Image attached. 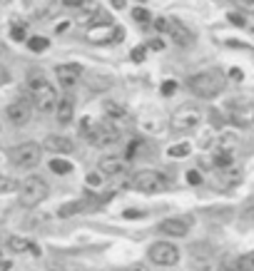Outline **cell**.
I'll use <instances>...</instances> for the list:
<instances>
[{
  "mask_svg": "<svg viewBox=\"0 0 254 271\" xmlns=\"http://www.w3.org/2000/svg\"><path fill=\"white\" fill-rule=\"evenodd\" d=\"M28 95H30L33 107H38L40 112H55V107H58L55 87L48 82V78L40 70H33L28 75Z\"/></svg>",
  "mask_w": 254,
  "mask_h": 271,
  "instance_id": "1",
  "label": "cell"
},
{
  "mask_svg": "<svg viewBox=\"0 0 254 271\" xmlns=\"http://www.w3.org/2000/svg\"><path fill=\"white\" fill-rule=\"evenodd\" d=\"M187 87H190L197 97H202V100H212V97H217L227 87V78H224V72H219V70H204V72L190 75Z\"/></svg>",
  "mask_w": 254,
  "mask_h": 271,
  "instance_id": "2",
  "label": "cell"
},
{
  "mask_svg": "<svg viewBox=\"0 0 254 271\" xmlns=\"http://www.w3.org/2000/svg\"><path fill=\"white\" fill-rule=\"evenodd\" d=\"M48 194H50L48 182H45L42 177L33 175V177H28V179L20 184L18 199H20V204H22V207H38V204H42V202L48 199Z\"/></svg>",
  "mask_w": 254,
  "mask_h": 271,
  "instance_id": "3",
  "label": "cell"
},
{
  "mask_svg": "<svg viewBox=\"0 0 254 271\" xmlns=\"http://www.w3.org/2000/svg\"><path fill=\"white\" fill-rule=\"evenodd\" d=\"M170 184L167 179L159 175V172H152V169H140L135 175L127 179V189H135V192H145V194H152V192H165Z\"/></svg>",
  "mask_w": 254,
  "mask_h": 271,
  "instance_id": "4",
  "label": "cell"
},
{
  "mask_svg": "<svg viewBox=\"0 0 254 271\" xmlns=\"http://www.w3.org/2000/svg\"><path fill=\"white\" fill-rule=\"evenodd\" d=\"M40 157H42V144H38V142H20L10 150V162L20 169L35 167L40 162Z\"/></svg>",
  "mask_w": 254,
  "mask_h": 271,
  "instance_id": "5",
  "label": "cell"
},
{
  "mask_svg": "<svg viewBox=\"0 0 254 271\" xmlns=\"http://www.w3.org/2000/svg\"><path fill=\"white\" fill-rule=\"evenodd\" d=\"M199 122H202V110L195 105H182L172 115V130L175 132H192L199 127Z\"/></svg>",
  "mask_w": 254,
  "mask_h": 271,
  "instance_id": "6",
  "label": "cell"
},
{
  "mask_svg": "<svg viewBox=\"0 0 254 271\" xmlns=\"http://www.w3.org/2000/svg\"><path fill=\"white\" fill-rule=\"evenodd\" d=\"M147 256H150V261H155L159 266H175L179 261V249L175 244H170V241H155L150 247Z\"/></svg>",
  "mask_w": 254,
  "mask_h": 271,
  "instance_id": "7",
  "label": "cell"
},
{
  "mask_svg": "<svg viewBox=\"0 0 254 271\" xmlns=\"http://www.w3.org/2000/svg\"><path fill=\"white\" fill-rule=\"evenodd\" d=\"M120 137H122V132L105 119V122H98V125H95L93 135L87 137V139H90L95 147H112V144H118L120 142Z\"/></svg>",
  "mask_w": 254,
  "mask_h": 271,
  "instance_id": "8",
  "label": "cell"
},
{
  "mask_svg": "<svg viewBox=\"0 0 254 271\" xmlns=\"http://www.w3.org/2000/svg\"><path fill=\"white\" fill-rule=\"evenodd\" d=\"M125 38V33L120 30V25L112 22H105V25H93L87 30V40L90 42H98V45H107V42H118Z\"/></svg>",
  "mask_w": 254,
  "mask_h": 271,
  "instance_id": "9",
  "label": "cell"
},
{
  "mask_svg": "<svg viewBox=\"0 0 254 271\" xmlns=\"http://www.w3.org/2000/svg\"><path fill=\"white\" fill-rule=\"evenodd\" d=\"M5 117H8V122L15 125V127L28 125L30 117H33V102H30V100H15V102H10V105L5 107Z\"/></svg>",
  "mask_w": 254,
  "mask_h": 271,
  "instance_id": "10",
  "label": "cell"
},
{
  "mask_svg": "<svg viewBox=\"0 0 254 271\" xmlns=\"http://www.w3.org/2000/svg\"><path fill=\"white\" fill-rule=\"evenodd\" d=\"M105 115H107V122L112 125V127H118L120 132H125L127 127H132V117L130 112L118 105V102H105Z\"/></svg>",
  "mask_w": 254,
  "mask_h": 271,
  "instance_id": "11",
  "label": "cell"
},
{
  "mask_svg": "<svg viewBox=\"0 0 254 271\" xmlns=\"http://www.w3.org/2000/svg\"><path fill=\"white\" fill-rule=\"evenodd\" d=\"M55 75H58L60 87H65V90H73V87L78 85L80 75H82V67H80V65H75V62L58 65V67H55Z\"/></svg>",
  "mask_w": 254,
  "mask_h": 271,
  "instance_id": "12",
  "label": "cell"
},
{
  "mask_svg": "<svg viewBox=\"0 0 254 271\" xmlns=\"http://www.w3.org/2000/svg\"><path fill=\"white\" fill-rule=\"evenodd\" d=\"M192 227V219L190 216H170L165 221H159V232L167 234V236H184Z\"/></svg>",
  "mask_w": 254,
  "mask_h": 271,
  "instance_id": "13",
  "label": "cell"
},
{
  "mask_svg": "<svg viewBox=\"0 0 254 271\" xmlns=\"http://www.w3.org/2000/svg\"><path fill=\"white\" fill-rule=\"evenodd\" d=\"M42 150L48 152H55V155H70L75 150V142L65 135H48L42 142Z\"/></svg>",
  "mask_w": 254,
  "mask_h": 271,
  "instance_id": "14",
  "label": "cell"
},
{
  "mask_svg": "<svg viewBox=\"0 0 254 271\" xmlns=\"http://www.w3.org/2000/svg\"><path fill=\"white\" fill-rule=\"evenodd\" d=\"M75 117V97L65 95L62 100H58V107H55V119L58 125H70Z\"/></svg>",
  "mask_w": 254,
  "mask_h": 271,
  "instance_id": "15",
  "label": "cell"
},
{
  "mask_svg": "<svg viewBox=\"0 0 254 271\" xmlns=\"http://www.w3.org/2000/svg\"><path fill=\"white\" fill-rule=\"evenodd\" d=\"M98 167L105 177H120V175L127 172V162H122V159H118V157H102Z\"/></svg>",
  "mask_w": 254,
  "mask_h": 271,
  "instance_id": "16",
  "label": "cell"
},
{
  "mask_svg": "<svg viewBox=\"0 0 254 271\" xmlns=\"http://www.w3.org/2000/svg\"><path fill=\"white\" fill-rule=\"evenodd\" d=\"M8 249L15 254H33V256H40V247L35 241H28L22 236H8Z\"/></svg>",
  "mask_w": 254,
  "mask_h": 271,
  "instance_id": "17",
  "label": "cell"
},
{
  "mask_svg": "<svg viewBox=\"0 0 254 271\" xmlns=\"http://www.w3.org/2000/svg\"><path fill=\"white\" fill-rule=\"evenodd\" d=\"M239 179H242V172H239L237 167H229V169H217V172H215V184H219L222 189L235 187Z\"/></svg>",
  "mask_w": 254,
  "mask_h": 271,
  "instance_id": "18",
  "label": "cell"
},
{
  "mask_svg": "<svg viewBox=\"0 0 254 271\" xmlns=\"http://www.w3.org/2000/svg\"><path fill=\"white\" fill-rule=\"evenodd\" d=\"M170 33H172V40H175L177 45H182V47H190L195 42V35L182 22H177V20H170Z\"/></svg>",
  "mask_w": 254,
  "mask_h": 271,
  "instance_id": "19",
  "label": "cell"
},
{
  "mask_svg": "<svg viewBox=\"0 0 254 271\" xmlns=\"http://www.w3.org/2000/svg\"><path fill=\"white\" fill-rule=\"evenodd\" d=\"M50 169H53L55 175H70V172H73V164H70L67 159H53V162H50Z\"/></svg>",
  "mask_w": 254,
  "mask_h": 271,
  "instance_id": "20",
  "label": "cell"
},
{
  "mask_svg": "<svg viewBox=\"0 0 254 271\" xmlns=\"http://www.w3.org/2000/svg\"><path fill=\"white\" fill-rule=\"evenodd\" d=\"M62 5L65 8H80V10H98V5L95 3H90V0H62Z\"/></svg>",
  "mask_w": 254,
  "mask_h": 271,
  "instance_id": "21",
  "label": "cell"
},
{
  "mask_svg": "<svg viewBox=\"0 0 254 271\" xmlns=\"http://www.w3.org/2000/svg\"><path fill=\"white\" fill-rule=\"evenodd\" d=\"M20 184L13 179V177H0V194H10V192H18Z\"/></svg>",
  "mask_w": 254,
  "mask_h": 271,
  "instance_id": "22",
  "label": "cell"
},
{
  "mask_svg": "<svg viewBox=\"0 0 254 271\" xmlns=\"http://www.w3.org/2000/svg\"><path fill=\"white\" fill-rule=\"evenodd\" d=\"M95 125H98L95 117H82V119H80V135L90 137L93 135V130H95Z\"/></svg>",
  "mask_w": 254,
  "mask_h": 271,
  "instance_id": "23",
  "label": "cell"
},
{
  "mask_svg": "<svg viewBox=\"0 0 254 271\" xmlns=\"http://www.w3.org/2000/svg\"><path fill=\"white\" fill-rule=\"evenodd\" d=\"M85 204H87V202H70V204H65L58 214H60V216H70V214H75V212H82V209H85Z\"/></svg>",
  "mask_w": 254,
  "mask_h": 271,
  "instance_id": "24",
  "label": "cell"
},
{
  "mask_svg": "<svg viewBox=\"0 0 254 271\" xmlns=\"http://www.w3.org/2000/svg\"><path fill=\"white\" fill-rule=\"evenodd\" d=\"M48 45H50V42H48V38H30L28 40V47H30V50H33V53H42V50H48Z\"/></svg>",
  "mask_w": 254,
  "mask_h": 271,
  "instance_id": "25",
  "label": "cell"
},
{
  "mask_svg": "<svg viewBox=\"0 0 254 271\" xmlns=\"http://www.w3.org/2000/svg\"><path fill=\"white\" fill-rule=\"evenodd\" d=\"M237 264H239L242 269L254 271V252H249V254H242V256L237 259Z\"/></svg>",
  "mask_w": 254,
  "mask_h": 271,
  "instance_id": "26",
  "label": "cell"
},
{
  "mask_svg": "<svg viewBox=\"0 0 254 271\" xmlns=\"http://www.w3.org/2000/svg\"><path fill=\"white\" fill-rule=\"evenodd\" d=\"M190 152H192V150H190V144H187V142H182V144H175V147L170 150V157H187Z\"/></svg>",
  "mask_w": 254,
  "mask_h": 271,
  "instance_id": "27",
  "label": "cell"
},
{
  "mask_svg": "<svg viewBox=\"0 0 254 271\" xmlns=\"http://www.w3.org/2000/svg\"><path fill=\"white\" fill-rule=\"evenodd\" d=\"M132 18H135L137 22H150V13H147L145 8H135V10H132Z\"/></svg>",
  "mask_w": 254,
  "mask_h": 271,
  "instance_id": "28",
  "label": "cell"
},
{
  "mask_svg": "<svg viewBox=\"0 0 254 271\" xmlns=\"http://www.w3.org/2000/svg\"><path fill=\"white\" fill-rule=\"evenodd\" d=\"M10 35H13V40H25V25H13V30H10Z\"/></svg>",
  "mask_w": 254,
  "mask_h": 271,
  "instance_id": "29",
  "label": "cell"
},
{
  "mask_svg": "<svg viewBox=\"0 0 254 271\" xmlns=\"http://www.w3.org/2000/svg\"><path fill=\"white\" fill-rule=\"evenodd\" d=\"M155 28L159 30V33H170V20H167V18H157Z\"/></svg>",
  "mask_w": 254,
  "mask_h": 271,
  "instance_id": "30",
  "label": "cell"
},
{
  "mask_svg": "<svg viewBox=\"0 0 254 271\" xmlns=\"http://www.w3.org/2000/svg\"><path fill=\"white\" fill-rule=\"evenodd\" d=\"M175 90H177V82H175V80H167V82L162 85V95H172Z\"/></svg>",
  "mask_w": 254,
  "mask_h": 271,
  "instance_id": "31",
  "label": "cell"
},
{
  "mask_svg": "<svg viewBox=\"0 0 254 271\" xmlns=\"http://www.w3.org/2000/svg\"><path fill=\"white\" fill-rule=\"evenodd\" d=\"M187 182H190V184H199V182H202V175H199L197 169H190V172H187Z\"/></svg>",
  "mask_w": 254,
  "mask_h": 271,
  "instance_id": "32",
  "label": "cell"
},
{
  "mask_svg": "<svg viewBox=\"0 0 254 271\" xmlns=\"http://www.w3.org/2000/svg\"><path fill=\"white\" fill-rule=\"evenodd\" d=\"M87 184H93V187H100V184H102V177L95 175V172H93V175H87Z\"/></svg>",
  "mask_w": 254,
  "mask_h": 271,
  "instance_id": "33",
  "label": "cell"
},
{
  "mask_svg": "<svg viewBox=\"0 0 254 271\" xmlns=\"http://www.w3.org/2000/svg\"><path fill=\"white\" fill-rule=\"evenodd\" d=\"M132 60H135V62H142V60H145V47H135V50H132Z\"/></svg>",
  "mask_w": 254,
  "mask_h": 271,
  "instance_id": "34",
  "label": "cell"
},
{
  "mask_svg": "<svg viewBox=\"0 0 254 271\" xmlns=\"http://www.w3.org/2000/svg\"><path fill=\"white\" fill-rule=\"evenodd\" d=\"M120 271H150L145 264H130V266H125V269H120Z\"/></svg>",
  "mask_w": 254,
  "mask_h": 271,
  "instance_id": "35",
  "label": "cell"
},
{
  "mask_svg": "<svg viewBox=\"0 0 254 271\" xmlns=\"http://www.w3.org/2000/svg\"><path fill=\"white\" fill-rule=\"evenodd\" d=\"M229 22H235V25L242 28V25H244V18H242V15H237V13H229Z\"/></svg>",
  "mask_w": 254,
  "mask_h": 271,
  "instance_id": "36",
  "label": "cell"
},
{
  "mask_svg": "<svg viewBox=\"0 0 254 271\" xmlns=\"http://www.w3.org/2000/svg\"><path fill=\"white\" fill-rule=\"evenodd\" d=\"M147 47H150V50H162L165 45H162V40H150V42H147Z\"/></svg>",
  "mask_w": 254,
  "mask_h": 271,
  "instance_id": "37",
  "label": "cell"
},
{
  "mask_svg": "<svg viewBox=\"0 0 254 271\" xmlns=\"http://www.w3.org/2000/svg\"><path fill=\"white\" fill-rule=\"evenodd\" d=\"M5 247H8V236L0 234V259H3V249H5Z\"/></svg>",
  "mask_w": 254,
  "mask_h": 271,
  "instance_id": "38",
  "label": "cell"
},
{
  "mask_svg": "<svg viewBox=\"0 0 254 271\" xmlns=\"http://www.w3.org/2000/svg\"><path fill=\"white\" fill-rule=\"evenodd\" d=\"M10 266H13L10 261H5V259H0V271H10Z\"/></svg>",
  "mask_w": 254,
  "mask_h": 271,
  "instance_id": "39",
  "label": "cell"
},
{
  "mask_svg": "<svg viewBox=\"0 0 254 271\" xmlns=\"http://www.w3.org/2000/svg\"><path fill=\"white\" fill-rule=\"evenodd\" d=\"M127 219H135V216H142V212H135V209H130V212H125Z\"/></svg>",
  "mask_w": 254,
  "mask_h": 271,
  "instance_id": "40",
  "label": "cell"
},
{
  "mask_svg": "<svg viewBox=\"0 0 254 271\" xmlns=\"http://www.w3.org/2000/svg\"><path fill=\"white\" fill-rule=\"evenodd\" d=\"M244 214H247L249 219H254V204H249V207H247V212H244Z\"/></svg>",
  "mask_w": 254,
  "mask_h": 271,
  "instance_id": "41",
  "label": "cell"
},
{
  "mask_svg": "<svg viewBox=\"0 0 254 271\" xmlns=\"http://www.w3.org/2000/svg\"><path fill=\"white\" fill-rule=\"evenodd\" d=\"M244 3H254V0H244Z\"/></svg>",
  "mask_w": 254,
  "mask_h": 271,
  "instance_id": "42",
  "label": "cell"
}]
</instances>
